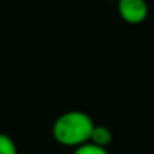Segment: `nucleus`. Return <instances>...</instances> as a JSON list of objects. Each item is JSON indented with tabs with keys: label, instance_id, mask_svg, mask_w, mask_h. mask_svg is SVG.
I'll return each instance as SVG.
<instances>
[{
	"label": "nucleus",
	"instance_id": "1",
	"mask_svg": "<svg viewBox=\"0 0 154 154\" xmlns=\"http://www.w3.org/2000/svg\"><path fill=\"white\" fill-rule=\"evenodd\" d=\"M95 124L83 110H68L53 122V137L66 146H79L91 140Z\"/></svg>",
	"mask_w": 154,
	"mask_h": 154
},
{
	"label": "nucleus",
	"instance_id": "4",
	"mask_svg": "<svg viewBox=\"0 0 154 154\" xmlns=\"http://www.w3.org/2000/svg\"><path fill=\"white\" fill-rule=\"evenodd\" d=\"M72 154H109V151L106 148H101L92 142H86L83 145H79Z\"/></svg>",
	"mask_w": 154,
	"mask_h": 154
},
{
	"label": "nucleus",
	"instance_id": "3",
	"mask_svg": "<svg viewBox=\"0 0 154 154\" xmlns=\"http://www.w3.org/2000/svg\"><path fill=\"white\" fill-rule=\"evenodd\" d=\"M89 142H92V143H95L101 148H106L112 142V131L106 125H95L94 130H92Z\"/></svg>",
	"mask_w": 154,
	"mask_h": 154
},
{
	"label": "nucleus",
	"instance_id": "5",
	"mask_svg": "<svg viewBox=\"0 0 154 154\" xmlns=\"http://www.w3.org/2000/svg\"><path fill=\"white\" fill-rule=\"evenodd\" d=\"M0 154H17L15 142L5 133H0Z\"/></svg>",
	"mask_w": 154,
	"mask_h": 154
},
{
	"label": "nucleus",
	"instance_id": "2",
	"mask_svg": "<svg viewBox=\"0 0 154 154\" xmlns=\"http://www.w3.org/2000/svg\"><path fill=\"white\" fill-rule=\"evenodd\" d=\"M118 11L122 20L130 24H137L146 18L148 5L143 0H121L118 3Z\"/></svg>",
	"mask_w": 154,
	"mask_h": 154
}]
</instances>
